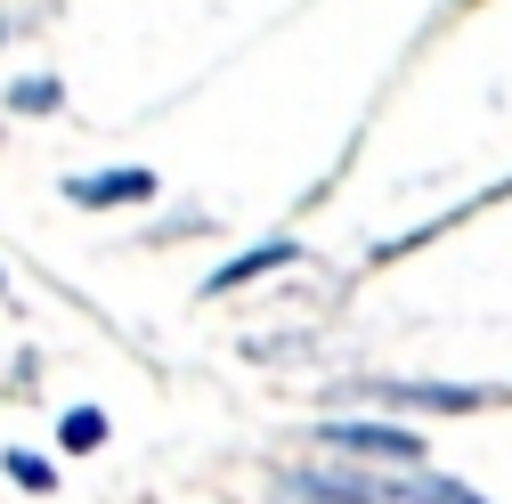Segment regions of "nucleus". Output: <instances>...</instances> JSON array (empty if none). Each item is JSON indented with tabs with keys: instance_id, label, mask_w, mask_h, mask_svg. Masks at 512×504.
I'll return each mask as SVG.
<instances>
[{
	"instance_id": "nucleus-7",
	"label": "nucleus",
	"mask_w": 512,
	"mask_h": 504,
	"mask_svg": "<svg viewBox=\"0 0 512 504\" xmlns=\"http://www.w3.org/2000/svg\"><path fill=\"white\" fill-rule=\"evenodd\" d=\"M0 464H9V472H17V480H25L33 496H49V488H57V472H49L41 456H25V448H9V456H0Z\"/></svg>"
},
{
	"instance_id": "nucleus-6",
	"label": "nucleus",
	"mask_w": 512,
	"mask_h": 504,
	"mask_svg": "<svg viewBox=\"0 0 512 504\" xmlns=\"http://www.w3.org/2000/svg\"><path fill=\"white\" fill-rule=\"evenodd\" d=\"M57 98H66V90H57L49 74H25V82L9 90V106H17V114H57Z\"/></svg>"
},
{
	"instance_id": "nucleus-8",
	"label": "nucleus",
	"mask_w": 512,
	"mask_h": 504,
	"mask_svg": "<svg viewBox=\"0 0 512 504\" xmlns=\"http://www.w3.org/2000/svg\"><path fill=\"white\" fill-rule=\"evenodd\" d=\"M25 25H33V17H0V41H17V33H25Z\"/></svg>"
},
{
	"instance_id": "nucleus-1",
	"label": "nucleus",
	"mask_w": 512,
	"mask_h": 504,
	"mask_svg": "<svg viewBox=\"0 0 512 504\" xmlns=\"http://www.w3.org/2000/svg\"><path fill=\"white\" fill-rule=\"evenodd\" d=\"M334 399H374V407H423V415H472V407H496L504 391L488 383H382V374H358Z\"/></svg>"
},
{
	"instance_id": "nucleus-4",
	"label": "nucleus",
	"mask_w": 512,
	"mask_h": 504,
	"mask_svg": "<svg viewBox=\"0 0 512 504\" xmlns=\"http://www.w3.org/2000/svg\"><path fill=\"white\" fill-rule=\"evenodd\" d=\"M293 261H301V244H293V236H269L261 252H236V261L212 277V293H228V285H252V277H269V269H293Z\"/></svg>"
},
{
	"instance_id": "nucleus-2",
	"label": "nucleus",
	"mask_w": 512,
	"mask_h": 504,
	"mask_svg": "<svg viewBox=\"0 0 512 504\" xmlns=\"http://www.w3.org/2000/svg\"><path fill=\"white\" fill-rule=\"evenodd\" d=\"M309 439H317V448H334V456H350V464H399V472L423 464V439L415 431H391V423H317Z\"/></svg>"
},
{
	"instance_id": "nucleus-3",
	"label": "nucleus",
	"mask_w": 512,
	"mask_h": 504,
	"mask_svg": "<svg viewBox=\"0 0 512 504\" xmlns=\"http://www.w3.org/2000/svg\"><path fill=\"white\" fill-rule=\"evenodd\" d=\"M155 196V171H98V179H66V204H82V212H114V204H147Z\"/></svg>"
},
{
	"instance_id": "nucleus-5",
	"label": "nucleus",
	"mask_w": 512,
	"mask_h": 504,
	"mask_svg": "<svg viewBox=\"0 0 512 504\" xmlns=\"http://www.w3.org/2000/svg\"><path fill=\"white\" fill-rule=\"evenodd\" d=\"M57 439H66L74 456H98V448H106V415H98V407H74L66 423H57Z\"/></svg>"
}]
</instances>
